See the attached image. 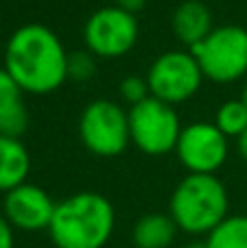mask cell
I'll return each instance as SVG.
<instances>
[{
	"label": "cell",
	"instance_id": "1",
	"mask_svg": "<svg viewBox=\"0 0 247 248\" xmlns=\"http://www.w3.org/2000/svg\"><path fill=\"white\" fill-rule=\"evenodd\" d=\"M4 70L24 94L46 96L68 81V50L48 26L24 24L7 42Z\"/></svg>",
	"mask_w": 247,
	"mask_h": 248
},
{
	"label": "cell",
	"instance_id": "2",
	"mask_svg": "<svg viewBox=\"0 0 247 248\" xmlns=\"http://www.w3.org/2000/svg\"><path fill=\"white\" fill-rule=\"evenodd\" d=\"M116 211L99 192H77L55 205L48 235L57 248H103L112 240Z\"/></svg>",
	"mask_w": 247,
	"mask_h": 248
},
{
	"label": "cell",
	"instance_id": "3",
	"mask_svg": "<svg viewBox=\"0 0 247 248\" xmlns=\"http://www.w3.org/2000/svg\"><path fill=\"white\" fill-rule=\"evenodd\" d=\"M230 196L217 174H186L173 189L169 214L179 231L208 235L228 218Z\"/></svg>",
	"mask_w": 247,
	"mask_h": 248
},
{
	"label": "cell",
	"instance_id": "4",
	"mask_svg": "<svg viewBox=\"0 0 247 248\" xmlns=\"http://www.w3.org/2000/svg\"><path fill=\"white\" fill-rule=\"evenodd\" d=\"M204 78L219 85L234 83L247 74V29L236 24L214 26L197 46L188 48Z\"/></svg>",
	"mask_w": 247,
	"mask_h": 248
},
{
	"label": "cell",
	"instance_id": "5",
	"mask_svg": "<svg viewBox=\"0 0 247 248\" xmlns=\"http://www.w3.org/2000/svg\"><path fill=\"white\" fill-rule=\"evenodd\" d=\"M79 140L96 157H118L131 144L129 111L107 98H96L79 118Z\"/></svg>",
	"mask_w": 247,
	"mask_h": 248
},
{
	"label": "cell",
	"instance_id": "6",
	"mask_svg": "<svg viewBox=\"0 0 247 248\" xmlns=\"http://www.w3.org/2000/svg\"><path fill=\"white\" fill-rule=\"evenodd\" d=\"M182 122L173 105L149 96L129 109L131 144L149 157H162L175 150L182 135Z\"/></svg>",
	"mask_w": 247,
	"mask_h": 248
},
{
	"label": "cell",
	"instance_id": "7",
	"mask_svg": "<svg viewBox=\"0 0 247 248\" xmlns=\"http://www.w3.org/2000/svg\"><path fill=\"white\" fill-rule=\"evenodd\" d=\"M140 37L138 17L116 4L101 7L83 26L86 48L96 59H118L134 50Z\"/></svg>",
	"mask_w": 247,
	"mask_h": 248
},
{
	"label": "cell",
	"instance_id": "8",
	"mask_svg": "<svg viewBox=\"0 0 247 248\" xmlns=\"http://www.w3.org/2000/svg\"><path fill=\"white\" fill-rule=\"evenodd\" d=\"M144 78L153 98L177 107L199 92L204 74L191 50H169L149 65Z\"/></svg>",
	"mask_w": 247,
	"mask_h": 248
},
{
	"label": "cell",
	"instance_id": "9",
	"mask_svg": "<svg viewBox=\"0 0 247 248\" xmlns=\"http://www.w3.org/2000/svg\"><path fill=\"white\" fill-rule=\"evenodd\" d=\"M175 155L188 174H217L228 161L230 144L214 122H193L182 128Z\"/></svg>",
	"mask_w": 247,
	"mask_h": 248
},
{
	"label": "cell",
	"instance_id": "10",
	"mask_svg": "<svg viewBox=\"0 0 247 248\" xmlns=\"http://www.w3.org/2000/svg\"><path fill=\"white\" fill-rule=\"evenodd\" d=\"M57 202L44 187L22 183L4 194L2 216L18 231H48Z\"/></svg>",
	"mask_w": 247,
	"mask_h": 248
},
{
	"label": "cell",
	"instance_id": "11",
	"mask_svg": "<svg viewBox=\"0 0 247 248\" xmlns=\"http://www.w3.org/2000/svg\"><path fill=\"white\" fill-rule=\"evenodd\" d=\"M171 26L173 33L184 46L193 48L199 42H204L214 29L212 24V11L206 2L201 0H184L177 4L171 17Z\"/></svg>",
	"mask_w": 247,
	"mask_h": 248
},
{
	"label": "cell",
	"instance_id": "12",
	"mask_svg": "<svg viewBox=\"0 0 247 248\" xmlns=\"http://www.w3.org/2000/svg\"><path fill=\"white\" fill-rule=\"evenodd\" d=\"M31 172V155L16 137L0 135V192H11L26 183Z\"/></svg>",
	"mask_w": 247,
	"mask_h": 248
},
{
	"label": "cell",
	"instance_id": "13",
	"mask_svg": "<svg viewBox=\"0 0 247 248\" xmlns=\"http://www.w3.org/2000/svg\"><path fill=\"white\" fill-rule=\"evenodd\" d=\"M177 224L171 214L151 211L136 220L131 229V242L136 248H169L177 237Z\"/></svg>",
	"mask_w": 247,
	"mask_h": 248
},
{
	"label": "cell",
	"instance_id": "14",
	"mask_svg": "<svg viewBox=\"0 0 247 248\" xmlns=\"http://www.w3.org/2000/svg\"><path fill=\"white\" fill-rule=\"evenodd\" d=\"M208 248H247V216H228L206 235Z\"/></svg>",
	"mask_w": 247,
	"mask_h": 248
},
{
	"label": "cell",
	"instance_id": "15",
	"mask_svg": "<svg viewBox=\"0 0 247 248\" xmlns=\"http://www.w3.org/2000/svg\"><path fill=\"white\" fill-rule=\"evenodd\" d=\"M214 124L223 135L230 140V137H239L247 131V105L243 100H228L221 107L217 109V116H214Z\"/></svg>",
	"mask_w": 247,
	"mask_h": 248
},
{
	"label": "cell",
	"instance_id": "16",
	"mask_svg": "<svg viewBox=\"0 0 247 248\" xmlns=\"http://www.w3.org/2000/svg\"><path fill=\"white\" fill-rule=\"evenodd\" d=\"M22 87L16 83V78L7 72V70H0V118L9 116L11 111L24 107V100H22Z\"/></svg>",
	"mask_w": 247,
	"mask_h": 248
},
{
	"label": "cell",
	"instance_id": "17",
	"mask_svg": "<svg viewBox=\"0 0 247 248\" xmlns=\"http://www.w3.org/2000/svg\"><path fill=\"white\" fill-rule=\"evenodd\" d=\"M96 74V57L90 50L68 52V78L72 83H86Z\"/></svg>",
	"mask_w": 247,
	"mask_h": 248
},
{
	"label": "cell",
	"instance_id": "18",
	"mask_svg": "<svg viewBox=\"0 0 247 248\" xmlns=\"http://www.w3.org/2000/svg\"><path fill=\"white\" fill-rule=\"evenodd\" d=\"M118 94H121V98L125 100V103H129L131 107H134V105L147 100L149 96H151V92H149L147 78H142V77H125L121 81V85H118Z\"/></svg>",
	"mask_w": 247,
	"mask_h": 248
},
{
	"label": "cell",
	"instance_id": "19",
	"mask_svg": "<svg viewBox=\"0 0 247 248\" xmlns=\"http://www.w3.org/2000/svg\"><path fill=\"white\" fill-rule=\"evenodd\" d=\"M26 128H29V111H26V107H20L16 111H11L9 116L0 118V135L4 137L20 140L26 133Z\"/></svg>",
	"mask_w": 247,
	"mask_h": 248
},
{
	"label": "cell",
	"instance_id": "20",
	"mask_svg": "<svg viewBox=\"0 0 247 248\" xmlns=\"http://www.w3.org/2000/svg\"><path fill=\"white\" fill-rule=\"evenodd\" d=\"M0 248H13V227L0 214Z\"/></svg>",
	"mask_w": 247,
	"mask_h": 248
},
{
	"label": "cell",
	"instance_id": "21",
	"mask_svg": "<svg viewBox=\"0 0 247 248\" xmlns=\"http://www.w3.org/2000/svg\"><path fill=\"white\" fill-rule=\"evenodd\" d=\"M114 4L116 7H121V9H125V11H129V13H138V11H142L144 9V4H147V0H114Z\"/></svg>",
	"mask_w": 247,
	"mask_h": 248
},
{
	"label": "cell",
	"instance_id": "22",
	"mask_svg": "<svg viewBox=\"0 0 247 248\" xmlns=\"http://www.w3.org/2000/svg\"><path fill=\"white\" fill-rule=\"evenodd\" d=\"M236 150H239V157L247 163V131L236 137Z\"/></svg>",
	"mask_w": 247,
	"mask_h": 248
},
{
	"label": "cell",
	"instance_id": "23",
	"mask_svg": "<svg viewBox=\"0 0 247 248\" xmlns=\"http://www.w3.org/2000/svg\"><path fill=\"white\" fill-rule=\"evenodd\" d=\"M186 248H208V246H206V240H204V242H195V244H188Z\"/></svg>",
	"mask_w": 247,
	"mask_h": 248
},
{
	"label": "cell",
	"instance_id": "24",
	"mask_svg": "<svg viewBox=\"0 0 247 248\" xmlns=\"http://www.w3.org/2000/svg\"><path fill=\"white\" fill-rule=\"evenodd\" d=\"M241 100L247 105V81H245V87H243V96H241Z\"/></svg>",
	"mask_w": 247,
	"mask_h": 248
}]
</instances>
